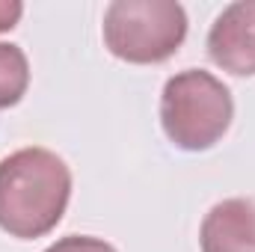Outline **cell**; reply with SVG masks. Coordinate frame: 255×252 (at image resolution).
I'll return each instance as SVG.
<instances>
[{
	"instance_id": "8",
	"label": "cell",
	"mask_w": 255,
	"mask_h": 252,
	"mask_svg": "<svg viewBox=\"0 0 255 252\" xmlns=\"http://www.w3.org/2000/svg\"><path fill=\"white\" fill-rule=\"evenodd\" d=\"M24 15V3L21 0H0V33L12 30Z\"/></svg>"
},
{
	"instance_id": "7",
	"label": "cell",
	"mask_w": 255,
	"mask_h": 252,
	"mask_svg": "<svg viewBox=\"0 0 255 252\" xmlns=\"http://www.w3.org/2000/svg\"><path fill=\"white\" fill-rule=\"evenodd\" d=\"M42 252H116V247L101 238H92V235H68Z\"/></svg>"
},
{
	"instance_id": "2",
	"label": "cell",
	"mask_w": 255,
	"mask_h": 252,
	"mask_svg": "<svg viewBox=\"0 0 255 252\" xmlns=\"http://www.w3.org/2000/svg\"><path fill=\"white\" fill-rule=\"evenodd\" d=\"M235 98L232 89L202 68H184L163 83L160 127L181 151H208L232 127Z\"/></svg>"
},
{
	"instance_id": "3",
	"label": "cell",
	"mask_w": 255,
	"mask_h": 252,
	"mask_svg": "<svg viewBox=\"0 0 255 252\" xmlns=\"http://www.w3.org/2000/svg\"><path fill=\"white\" fill-rule=\"evenodd\" d=\"M104 48L130 65H157L187 39V12L175 0H113L101 24Z\"/></svg>"
},
{
	"instance_id": "4",
	"label": "cell",
	"mask_w": 255,
	"mask_h": 252,
	"mask_svg": "<svg viewBox=\"0 0 255 252\" xmlns=\"http://www.w3.org/2000/svg\"><path fill=\"white\" fill-rule=\"evenodd\" d=\"M211 63L235 77H255V0L229 3L205 39Z\"/></svg>"
},
{
	"instance_id": "1",
	"label": "cell",
	"mask_w": 255,
	"mask_h": 252,
	"mask_svg": "<svg viewBox=\"0 0 255 252\" xmlns=\"http://www.w3.org/2000/svg\"><path fill=\"white\" fill-rule=\"evenodd\" d=\"M71 202V169L51 148L30 145L0 160V232L18 241L51 235Z\"/></svg>"
},
{
	"instance_id": "6",
	"label": "cell",
	"mask_w": 255,
	"mask_h": 252,
	"mask_svg": "<svg viewBox=\"0 0 255 252\" xmlns=\"http://www.w3.org/2000/svg\"><path fill=\"white\" fill-rule=\"evenodd\" d=\"M30 89V63L21 45L0 42V110L21 104Z\"/></svg>"
},
{
	"instance_id": "5",
	"label": "cell",
	"mask_w": 255,
	"mask_h": 252,
	"mask_svg": "<svg viewBox=\"0 0 255 252\" xmlns=\"http://www.w3.org/2000/svg\"><path fill=\"white\" fill-rule=\"evenodd\" d=\"M202 252H255V199L232 196L217 202L199 229Z\"/></svg>"
}]
</instances>
